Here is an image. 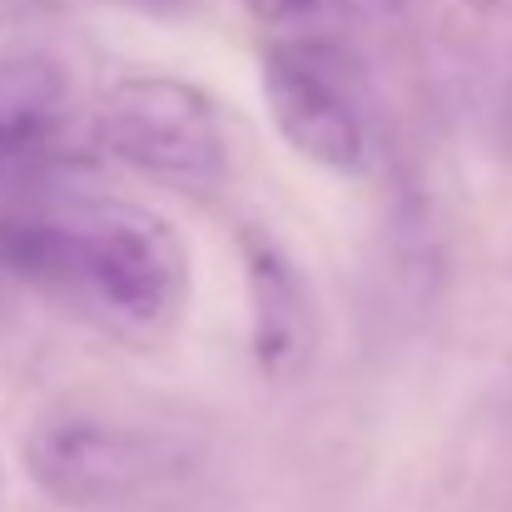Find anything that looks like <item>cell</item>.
<instances>
[{
  "mask_svg": "<svg viewBox=\"0 0 512 512\" xmlns=\"http://www.w3.org/2000/svg\"><path fill=\"white\" fill-rule=\"evenodd\" d=\"M264 100L279 135L314 165L358 174L368 165V95L358 60L324 30L274 35L264 55Z\"/></svg>",
  "mask_w": 512,
  "mask_h": 512,
  "instance_id": "obj_3",
  "label": "cell"
},
{
  "mask_svg": "<svg viewBox=\"0 0 512 512\" xmlns=\"http://www.w3.org/2000/svg\"><path fill=\"white\" fill-rule=\"evenodd\" d=\"M100 145L130 170L174 189H219L229 140L214 100L170 75H130L100 100Z\"/></svg>",
  "mask_w": 512,
  "mask_h": 512,
  "instance_id": "obj_4",
  "label": "cell"
},
{
  "mask_svg": "<svg viewBox=\"0 0 512 512\" xmlns=\"http://www.w3.org/2000/svg\"><path fill=\"white\" fill-rule=\"evenodd\" d=\"M468 5H478V10H498V5H508V0H468Z\"/></svg>",
  "mask_w": 512,
  "mask_h": 512,
  "instance_id": "obj_10",
  "label": "cell"
},
{
  "mask_svg": "<svg viewBox=\"0 0 512 512\" xmlns=\"http://www.w3.org/2000/svg\"><path fill=\"white\" fill-rule=\"evenodd\" d=\"M244 279H249V339L259 373L264 378L299 373L314 339V304L299 269L269 234L244 229Z\"/></svg>",
  "mask_w": 512,
  "mask_h": 512,
  "instance_id": "obj_5",
  "label": "cell"
},
{
  "mask_svg": "<svg viewBox=\"0 0 512 512\" xmlns=\"http://www.w3.org/2000/svg\"><path fill=\"white\" fill-rule=\"evenodd\" d=\"M115 5L140 10V15H160V20H174V15H184V10H189V0H115Z\"/></svg>",
  "mask_w": 512,
  "mask_h": 512,
  "instance_id": "obj_8",
  "label": "cell"
},
{
  "mask_svg": "<svg viewBox=\"0 0 512 512\" xmlns=\"http://www.w3.org/2000/svg\"><path fill=\"white\" fill-rule=\"evenodd\" d=\"M343 5H348L353 15H373V20H378V15H398L408 0H343Z\"/></svg>",
  "mask_w": 512,
  "mask_h": 512,
  "instance_id": "obj_9",
  "label": "cell"
},
{
  "mask_svg": "<svg viewBox=\"0 0 512 512\" xmlns=\"http://www.w3.org/2000/svg\"><path fill=\"white\" fill-rule=\"evenodd\" d=\"M70 85L50 55H0V189L50 155L65 125Z\"/></svg>",
  "mask_w": 512,
  "mask_h": 512,
  "instance_id": "obj_6",
  "label": "cell"
},
{
  "mask_svg": "<svg viewBox=\"0 0 512 512\" xmlns=\"http://www.w3.org/2000/svg\"><path fill=\"white\" fill-rule=\"evenodd\" d=\"M249 15L259 25H269L274 35H294V30H314V20L324 15V0H244Z\"/></svg>",
  "mask_w": 512,
  "mask_h": 512,
  "instance_id": "obj_7",
  "label": "cell"
},
{
  "mask_svg": "<svg viewBox=\"0 0 512 512\" xmlns=\"http://www.w3.org/2000/svg\"><path fill=\"white\" fill-rule=\"evenodd\" d=\"M0 269L125 339L165 334L189 294L179 234L125 199L35 204L0 219Z\"/></svg>",
  "mask_w": 512,
  "mask_h": 512,
  "instance_id": "obj_1",
  "label": "cell"
},
{
  "mask_svg": "<svg viewBox=\"0 0 512 512\" xmlns=\"http://www.w3.org/2000/svg\"><path fill=\"white\" fill-rule=\"evenodd\" d=\"M20 458L35 488L65 508H120L160 498L189 483L199 468V448L184 433L105 418L95 408L45 413L25 433Z\"/></svg>",
  "mask_w": 512,
  "mask_h": 512,
  "instance_id": "obj_2",
  "label": "cell"
}]
</instances>
